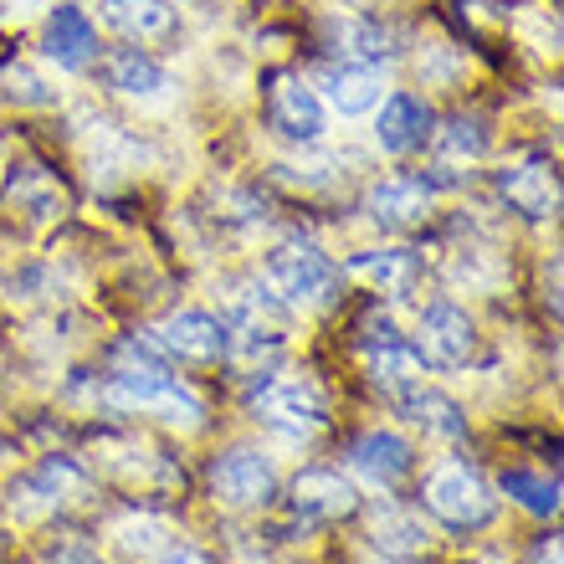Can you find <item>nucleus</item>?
Instances as JSON below:
<instances>
[{"instance_id":"obj_18","label":"nucleus","mask_w":564,"mask_h":564,"mask_svg":"<svg viewBox=\"0 0 564 564\" xmlns=\"http://www.w3.org/2000/svg\"><path fill=\"white\" fill-rule=\"evenodd\" d=\"M401 416H411L426 436H446V442H457L462 431H467V411H462L452 395L426 390V386H416L411 395H401Z\"/></svg>"},{"instance_id":"obj_7","label":"nucleus","mask_w":564,"mask_h":564,"mask_svg":"<svg viewBox=\"0 0 564 564\" xmlns=\"http://www.w3.org/2000/svg\"><path fill=\"white\" fill-rule=\"evenodd\" d=\"M498 195H503L519 216H529V221L554 216V206H560V175H554V160L550 154H523V160L503 164V170H498Z\"/></svg>"},{"instance_id":"obj_27","label":"nucleus","mask_w":564,"mask_h":564,"mask_svg":"<svg viewBox=\"0 0 564 564\" xmlns=\"http://www.w3.org/2000/svg\"><path fill=\"white\" fill-rule=\"evenodd\" d=\"M0 83H6V98H11V104H26V108H46V104H52V88L31 73L26 62H11V67L0 73Z\"/></svg>"},{"instance_id":"obj_17","label":"nucleus","mask_w":564,"mask_h":564,"mask_svg":"<svg viewBox=\"0 0 564 564\" xmlns=\"http://www.w3.org/2000/svg\"><path fill=\"white\" fill-rule=\"evenodd\" d=\"M370 380H375V390H386L390 401H401V395H411L426 380V359L405 339L380 344V349H370Z\"/></svg>"},{"instance_id":"obj_8","label":"nucleus","mask_w":564,"mask_h":564,"mask_svg":"<svg viewBox=\"0 0 564 564\" xmlns=\"http://www.w3.org/2000/svg\"><path fill=\"white\" fill-rule=\"evenodd\" d=\"M268 119L282 139H297V144H313L324 134V98L293 73H278L268 83Z\"/></svg>"},{"instance_id":"obj_6","label":"nucleus","mask_w":564,"mask_h":564,"mask_svg":"<svg viewBox=\"0 0 564 564\" xmlns=\"http://www.w3.org/2000/svg\"><path fill=\"white\" fill-rule=\"evenodd\" d=\"M154 344L164 355L185 359V365H216V359L231 355V334H226V318L206 308H180L170 313L160 328H154Z\"/></svg>"},{"instance_id":"obj_14","label":"nucleus","mask_w":564,"mask_h":564,"mask_svg":"<svg viewBox=\"0 0 564 564\" xmlns=\"http://www.w3.org/2000/svg\"><path fill=\"white\" fill-rule=\"evenodd\" d=\"M318 88H324V98L339 108L344 119H359V113H370V108L380 104V77H375V67H365V62L324 67V73H318Z\"/></svg>"},{"instance_id":"obj_4","label":"nucleus","mask_w":564,"mask_h":564,"mask_svg":"<svg viewBox=\"0 0 564 564\" xmlns=\"http://www.w3.org/2000/svg\"><path fill=\"white\" fill-rule=\"evenodd\" d=\"M268 282L282 293V303H303V308H324L339 293V268L328 262L313 241H282L268 257Z\"/></svg>"},{"instance_id":"obj_9","label":"nucleus","mask_w":564,"mask_h":564,"mask_svg":"<svg viewBox=\"0 0 564 564\" xmlns=\"http://www.w3.org/2000/svg\"><path fill=\"white\" fill-rule=\"evenodd\" d=\"M473 349H477V328L457 303H431V308L421 313V355L426 359L457 370V365L473 359Z\"/></svg>"},{"instance_id":"obj_12","label":"nucleus","mask_w":564,"mask_h":564,"mask_svg":"<svg viewBox=\"0 0 564 564\" xmlns=\"http://www.w3.org/2000/svg\"><path fill=\"white\" fill-rule=\"evenodd\" d=\"M380 108V123H375V139H380V149H390V154H411V149L426 144L431 134V108L421 104L416 93H390Z\"/></svg>"},{"instance_id":"obj_23","label":"nucleus","mask_w":564,"mask_h":564,"mask_svg":"<svg viewBox=\"0 0 564 564\" xmlns=\"http://www.w3.org/2000/svg\"><path fill=\"white\" fill-rule=\"evenodd\" d=\"M436 154H442V160L477 164L482 154H488V123L477 119V113H457V119H446V129L436 134Z\"/></svg>"},{"instance_id":"obj_13","label":"nucleus","mask_w":564,"mask_h":564,"mask_svg":"<svg viewBox=\"0 0 564 564\" xmlns=\"http://www.w3.org/2000/svg\"><path fill=\"white\" fill-rule=\"evenodd\" d=\"M370 216L386 231H411V226H421L426 221V210H431V191L421 185V180H405V175H395V180H380L370 191Z\"/></svg>"},{"instance_id":"obj_28","label":"nucleus","mask_w":564,"mask_h":564,"mask_svg":"<svg viewBox=\"0 0 564 564\" xmlns=\"http://www.w3.org/2000/svg\"><path fill=\"white\" fill-rule=\"evenodd\" d=\"M359 339H365V349H380V344H395L401 334H395V318H390V313L375 308L359 318Z\"/></svg>"},{"instance_id":"obj_25","label":"nucleus","mask_w":564,"mask_h":564,"mask_svg":"<svg viewBox=\"0 0 564 564\" xmlns=\"http://www.w3.org/2000/svg\"><path fill=\"white\" fill-rule=\"evenodd\" d=\"M334 42H344L339 52L344 57H365V62H386L390 57V31L375 26V21H359V15H349V21H334Z\"/></svg>"},{"instance_id":"obj_5","label":"nucleus","mask_w":564,"mask_h":564,"mask_svg":"<svg viewBox=\"0 0 564 564\" xmlns=\"http://www.w3.org/2000/svg\"><path fill=\"white\" fill-rule=\"evenodd\" d=\"M210 492L226 508H268L278 498V473L252 446H231L226 457L210 462Z\"/></svg>"},{"instance_id":"obj_10","label":"nucleus","mask_w":564,"mask_h":564,"mask_svg":"<svg viewBox=\"0 0 564 564\" xmlns=\"http://www.w3.org/2000/svg\"><path fill=\"white\" fill-rule=\"evenodd\" d=\"M293 508L308 513V519H349L359 508V488L334 467H303L293 477Z\"/></svg>"},{"instance_id":"obj_26","label":"nucleus","mask_w":564,"mask_h":564,"mask_svg":"<svg viewBox=\"0 0 564 564\" xmlns=\"http://www.w3.org/2000/svg\"><path fill=\"white\" fill-rule=\"evenodd\" d=\"M503 492L508 498H519L529 513L539 519H554L560 513V482L554 477H539V473H503Z\"/></svg>"},{"instance_id":"obj_2","label":"nucleus","mask_w":564,"mask_h":564,"mask_svg":"<svg viewBox=\"0 0 564 564\" xmlns=\"http://www.w3.org/2000/svg\"><path fill=\"white\" fill-rule=\"evenodd\" d=\"M426 508L452 529H482L498 513V498L482 477L467 467V462H436L426 473V488H421Z\"/></svg>"},{"instance_id":"obj_22","label":"nucleus","mask_w":564,"mask_h":564,"mask_svg":"<svg viewBox=\"0 0 564 564\" xmlns=\"http://www.w3.org/2000/svg\"><path fill=\"white\" fill-rule=\"evenodd\" d=\"M6 195H11L21 210H31V216H52V210H62V185L52 170H42V164H21L11 175V185H6Z\"/></svg>"},{"instance_id":"obj_19","label":"nucleus","mask_w":564,"mask_h":564,"mask_svg":"<svg viewBox=\"0 0 564 564\" xmlns=\"http://www.w3.org/2000/svg\"><path fill=\"white\" fill-rule=\"evenodd\" d=\"M355 272L370 278L380 293L390 297H411L421 282V257L405 252V247H390V252H370V257H355Z\"/></svg>"},{"instance_id":"obj_31","label":"nucleus","mask_w":564,"mask_h":564,"mask_svg":"<svg viewBox=\"0 0 564 564\" xmlns=\"http://www.w3.org/2000/svg\"><path fill=\"white\" fill-rule=\"evenodd\" d=\"M534 560H539V564H560V539H550V544H539Z\"/></svg>"},{"instance_id":"obj_20","label":"nucleus","mask_w":564,"mask_h":564,"mask_svg":"<svg viewBox=\"0 0 564 564\" xmlns=\"http://www.w3.org/2000/svg\"><path fill=\"white\" fill-rule=\"evenodd\" d=\"M104 73H108V88L129 93V98H154V93L164 88V67L149 57V52H139V46H119V52H108Z\"/></svg>"},{"instance_id":"obj_15","label":"nucleus","mask_w":564,"mask_h":564,"mask_svg":"<svg viewBox=\"0 0 564 564\" xmlns=\"http://www.w3.org/2000/svg\"><path fill=\"white\" fill-rule=\"evenodd\" d=\"M93 52H98V36H93V21L77 6H57L46 15V57H57V67H88Z\"/></svg>"},{"instance_id":"obj_16","label":"nucleus","mask_w":564,"mask_h":564,"mask_svg":"<svg viewBox=\"0 0 564 564\" xmlns=\"http://www.w3.org/2000/svg\"><path fill=\"white\" fill-rule=\"evenodd\" d=\"M370 539H375V550H386L390 560H416V554L431 544V529L416 519V513H405V508L375 503L370 508Z\"/></svg>"},{"instance_id":"obj_30","label":"nucleus","mask_w":564,"mask_h":564,"mask_svg":"<svg viewBox=\"0 0 564 564\" xmlns=\"http://www.w3.org/2000/svg\"><path fill=\"white\" fill-rule=\"evenodd\" d=\"M52 564H104V560H98L88 544H67L62 554H52Z\"/></svg>"},{"instance_id":"obj_11","label":"nucleus","mask_w":564,"mask_h":564,"mask_svg":"<svg viewBox=\"0 0 564 564\" xmlns=\"http://www.w3.org/2000/svg\"><path fill=\"white\" fill-rule=\"evenodd\" d=\"M349 467H355L365 482H375V488H395V482L416 467V452H411V442L395 436V431H365V436L349 446Z\"/></svg>"},{"instance_id":"obj_3","label":"nucleus","mask_w":564,"mask_h":564,"mask_svg":"<svg viewBox=\"0 0 564 564\" xmlns=\"http://www.w3.org/2000/svg\"><path fill=\"white\" fill-rule=\"evenodd\" d=\"M252 416L288 442H313L328 421V401L313 380H262L252 390Z\"/></svg>"},{"instance_id":"obj_29","label":"nucleus","mask_w":564,"mask_h":564,"mask_svg":"<svg viewBox=\"0 0 564 564\" xmlns=\"http://www.w3.org/2000/svg\"><path fill=\"white\" fill-rule=\"evenodd\" d=\"M154 564H206V554L195 550V544H164V550L154 554Z\"/></svg>"},{"instance_id":"obj_21","label":"nucleus","mask_w":564,"mask_h":564,"mask_svg":"<svg viewBox=\"0 0 564 564\" xmlns=\"http://www.w3.org/2000/svg\"><path fill=\"white\" fill-rule=\"evenodd\" d=\"M108 21L144 42V36L175 31V6L170 0H108Z\"/></svg>"},{"instance_id":"obj_24","label":"nucleus","mask_w":564,"mask_h":564,"mask_svg":"<svg viewBox=\"0 0 564 564\" xmlns=\"http://www.w3.org/2000/svg\"><path fill=\"white\" fill-rule=\"evenodd\" d=\"M170 539H175V529H170L164 519H154V513H139V519L113 523V544H119L129 560H154Z\"/></svg>"},{"instance_id":"obj_1","label":"nucleus","mask_w":564,"mask_h":564,"mask_svg":"<svg viewBox=\"0 0 564 564\" xmlns=\"http://www.w3.org/2000/svg\"><path fill=\"white\" fill-rule=\"evenodd\" d=\"M139 355V344H134ZM108 401L119 411H164L170 421H185V426H200V395H195L180 375H170L164 365L139 355V365H123V370L108 375Z\"/></svg>"}]
</instances>
